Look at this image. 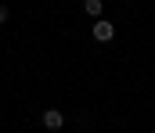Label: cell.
<instances>
[{
  "instance_id": "6da1fadb",
  "label": "cell",
  "mask_w": 155,
  "mask_h": 133,
  "mask_svg": "<svg viewBox=\"0 0 155 133\" xmlns=\"http://www.w3.org/2000/svg\"><path fill=\"white\" fill-rule=\"evenodd\" d=\"M112 36H116V25H112L108 18H97V22H94V40H97V43H108Z\"/></svg>"
},
{
  "instance_id": "7a4b0ae2",
  "label": "cell",
  "mask_w": 155,
  "mask_h": 133,
  "mask_svg": "<svg viewBox=\"0 0 155 133\" xmlns=\"http://www.w3.org/2000/svg\"><path fill=\"white\" fill-rule=\"evenodd\" d=\"M43 126H47V130H61V126H65V115H61L58 108H47V112H43Z\"/></svg>"
},
{
  "instance_id": "3957f363",
  "label": "cell",
  "mask_w": 155,
  "mask_h": 133,
  "mask_svg": "<svg viewBox=\"0 0 155 133\" xmlns=\"http://www.w3.org/2000/svg\"><path fill=\"white\" fill-rule=\"evenodd\" d=\"M83 11H87L90 18H101V11H105V4H101V0H83Z\"/></svg>"
},
{
  "instance_id": "277c9868",
  "label": "cell",
  "mask_w": 155,
  "mask_h": 133,
  "mask_svg": "<svg viewBox=\"0 0 155 133\" xmlns=\"http://www.w3.org/2000/svg\"><path fill=\"white\" fill-rule=\"evenodd\" d=\"M7 18H11V7H7V4H0V25H4Z\"/></svg>"
}]
</instances>
